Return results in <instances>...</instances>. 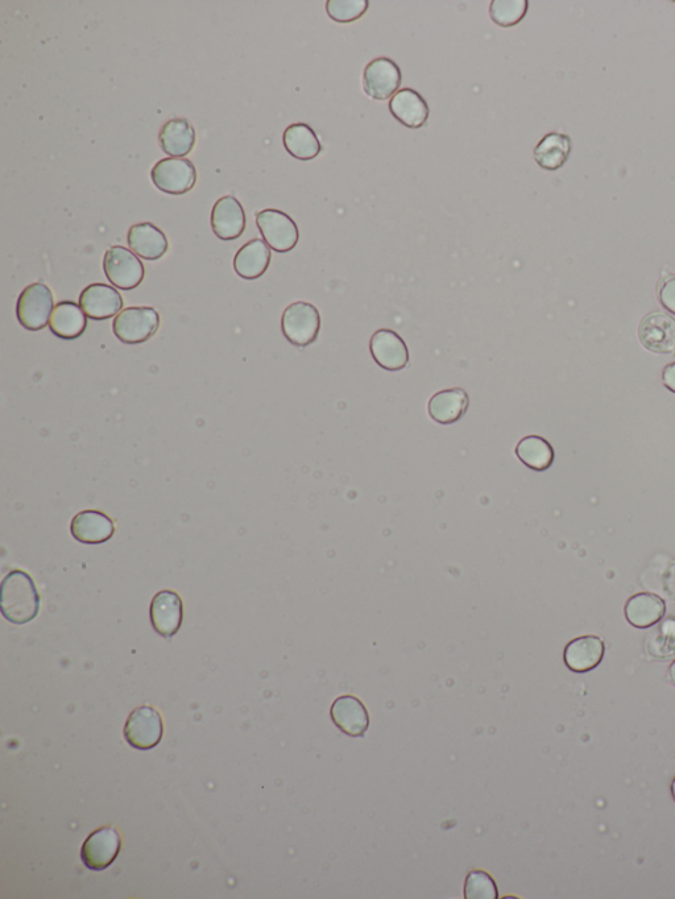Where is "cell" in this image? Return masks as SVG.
Returning a JSON list of instances; mask_svg holds the SVG:
<instances>
[{
  "label": "cell",
  "instance_id": "4316f807",
  "mask_svg": "<svg viewBox=\"0 0 675 899\" xmlns=\"http://www.w3.org/2000/svg\"><path fill=\"white\" fill-rule=\"evenodd\" d=\"M283 143L289 155L301 161L316 159L322 151L316 131L306 123L291 124L284 131Z\"/></svg>",
  "mask_w": 675,
  "mask_h": 899
},
{
  "label": "cell",
  "instance_id": "44dd1931",
  "mask_svg": "<svg viewBox=\"0 0 675 899\" xmlns=\"http://www.w3.org/2000/svg\"><path fill=\"white\" fill-rule=\"evenodd\" d=\"M625 619L637 629L654 627L666 615L665 600L650 592H640L631 596L624 607Z\"/></svg>",
  "mask_w": 675,
  "mask_h": 899
},
{
  "label": "cell",
  "instance_id": "ac0fdd59",
  "mask_svg": "<svg viewBox=\"0 0 675 899\" xmlns=\"http://www.w3.org/2000/svg\"><path fill=\"white\" fill-rule=\"evenodd\" d=\"M127 243L135 255L148 261L163 258L169 248L167 235L159 227L149 222L132 226L128 230Z\"/></svg>",
  "mask_w": 675,
  "mask_h": 899
},
{
  "label": "cell",
  "instance_id": "8fae6325",
  "mask_svg": "<svg viewBox=\"0 0 675 899\" xmlns=\"http://www.w3.org/2000/svg\"><path fill=\"white\" fill-rule=\"evenodd\" d=\"M639 339L654 354H675V319L669 314L652 312L641 319Z\"/></svg>",
  "mask_w": 675,
  "mask_h": 899
},
{
  "label": "cell",
  "instance_id": "5b68a950",
  "mask_svg": "<svg viewBox=\"0 0 675 899\" xmlns=\"http://www.w3.org/2000/svg\"><path fill=\"white\" fill-rule=\"evenodd\" d=\"M103 271L115 288L132 290L143 283L146 269L142 260L123 246H113L103 258Z\"/></svg>",
  "mask_w": 675,
  "mask_h": 899
},
{
  "label": "cell",
  "instance_id": "1f68e13d",
  "mask_svg": "<svg viewBox=\"0 0 675 899\" xmlns=\"http://www.w3.org/2000/svg\"><path fill=\"white\" fill-rule=\"evenodd\" d=\"M466 899H498L499 890L494 878L484 870H471L465 881Z\"/></svg>",
  "mask_w": 675,
  "mask_h": 899
},
{
  "label": "cell",
  "instance_id": "7a4b0ae2",
  "mask_svg": "<svg viewBox=\"0 0 675 899\" xmlns=\"http://www.w3.org/2000/svg\"><path fill=\"white\" fill-rule=\"evenodd\" d=\"M281 330L289 343L305 348L317 341L321 330V314L313 304L298 301L289 305L281 317Z\"/></svg>",
  "mask_w": 675,
  "mask_h": 899
},
{
  "label": "cell",
  "instance_id": "7402d4cb",
  "mask_svg": "<svg viewBox=\"0 0 675 899\" xmlns=\"http://www.w3.org/2000/svg\"><path fill=\"white\" fill-rule=\"evenodd\" d=\"M469 405L470 397L465 389H443L429 400L428 412L430 418L437 424L453 425L462 420Z\"/></svg>",
  "mask_w": 675,
  "mask_h": 899
},
{
  "label": "cell",
  "instance_id": "603a6c76",
  "mask_svg": "<svg viewBox=\"0 0 675 899\" xmlns=\"http://www.w3.org/2000/svg\"><path fill=\"white\" fill-rule=\"evenodd\" d=\"M159 144L165 155L184 159L196 145V130L188 119L168 120L159 132Z\"/></svg>",
  "mask_w": 675,
  "mask_h": 899
},
{
  "label": "cell",
  "instance_id": "484cf974",
  "mask_svg": "<svg viewBox=\"0 0 675 899\" xmlns=\"http://www.w3.org/2000/svg\"><path fill=\"white\" fill-rule=\"evenodd\" d=\"M570 153V136L561 134V132H550L536 145L533 157L538 167L545 171H557L569 160Z\"/></svg>",
  "mask_w": 675,
  "mask_h": 899
},
{
  "label": "cell",
  "instance_id": "e575fe53",
  "mask_svg": "<svg viewBox=\"0 0 675 899\" xmlns=\"http://www.w3.org/2000/svg\"><path fill=\"white\" fill-rule=\"evenodd\" d=\"M662 383L670 392L675 393V362L668 364L662 370Z\"/></svg>",
  "mask_w": 675,
  "mask_h": 899
},
{
  "label": "cell",
  "instance_id": "8992f818",
  "mask_svg": "<svg viewBox=\"0 0 675 899\" xmlns=\"http://www.w3.org/2000/svg\"><path fill=\"white\" fill-rule=\"evenodd\" d=\"M256 225L264 242L279 254H287L297 246L300 231L296 222L284 211L265 209L256 214Z\"/></svg>",
  "mask_w": 675,
  "mask_h": 899
},
{
  "label": "cell",
  "instance_id": "2e32d148",
  "mask_svg": "<svg viewBox=\"0 0 675 899\" xmlns=\"http://www.w3.org/2000/svg\"><path fill=\"white\" fill-rule=\"evenodd\" d=\"M331 719L339 731L351 737H363L370 727V715L362 700L353 695H343L334 700L330 708Z\"/></svg>",
  "mask_w": 675,
  "mask_h": 899
},
{
  "label": "cell",
  "instance_id": "d4e9b609",
  "mask_svg": "<svg viewBox=\"0 0 675 899\" xmlns=\"http://www.w3.org/2000/svg\"><path fill=\"white\" fill-rule=\"evenodd\" d=\"M49 327L57 338L74 341L84 335L88 327V316L76 302L62 301L53 310Z\"/></svg>",
  "mask_w": 675,
  "mask_h": 899
},
{
  "label": "cell",
  "instance_id": "d590c367",
  "mask_svg": "<svg viewBox=\"0 0 675 899\" xmlns=\"http://www.w3.org/2000/svg\"><path fill=\"white\" fill-rule=\"evenodd\" d=\"M669 679L670 682H672L675 686V661H673V664L669 666Z\"/></svg>",
  "mask_w": 675,
  "mask_h": 899
},
{
  "label": "cell",
  "instance_id": "f546056e",
  "mask_svg": "<svg viewBox=\"0 0 675 899\" xmlns=\"http://www.w3.org/2000/svg\"><path fill=\"white\" fill-rule=\"evenodd\" d=\"M528 8V0H494L490 4V18L498 27L512 28L523 22Z\"/></svg>",
  "mask_w": 675,
  "mask_h": 899
},
{
  "label": "cell",
  "instance_id": "7c38bea8",
  "mask_svg": "<svg viewBox=\"0 0 675 899\" xmlns=\"http://www.w3.org/2000/svg\"><path fill=\"white\" fill-rule=\"evenodd\" d=\"M151 624L156 633L171 641L180 631L184 620V604L175 591L164 590L155 595L149 609Z\"/></svg>",
  "mask_w": 675,
  "mask_h": 899
},
{
  "label": "cell",
  "instance_id": "ffe728a7",
  "mask_svg": "<svg viewBox=\"0 0 675 899\" xmlns=\"http://www.w3.org/2000/svg\"><path fill=\"white\" fill-rule=\"evenodd\" d=\"M70 532L82 544H105L114 536L115 524L106 513L84 511L74 516L72 525H70Z\"/></svg>",
  "mask_w": 675,
  "mask_h": 899
},
{
  "label": "cell",
  "instance_id": "e0dca14e",
  "mask_svg": "<svg viewBox=\"0 0 675 899\" xmlns=\"http://www.w3.org/2000/svg\"><path fill=\"white\" fill-rule=\"evenodd\" d=\"M606 645L598 636H582L574 638L566 645L563 661L574 673H588L602 664Z\"/></svg>",
  "mask_w": 675,
  "mask_h": 899
},
{
  "label": "cell",
  "instance_id": "ba28073f",
  "mask_svg": "<svg viewBox=\"0 0 675 899\" xmlns=\"http://www.w3.org/2000/svg\"><path fill=\"white\" fill-rule=\"evenodd\" d=\"M403 74L400 66L388 57L372 60L363 70V90L368 98L384 102L399 91Z\"/></svg>",
  "mask_w": 675,
  "mask_h": 899
},
{
  "label": "cell",
  "instance_id": "9a60e30c",
  "mask_svg": "<svg viewBox=\"0 0 675 899\" xmlns=\"http://www.w3.org/2000/svg\"><path fill=\"white\" fill-rule=\"evenodd\" d=\"M123 305L122 294L107 284H91L82 290L80 296L81 309L94 321H105L118 316Z\"/></svg>",
  "mask_w": 675,
  "mask_h": 899
},
{
  "label": "cell",
  "instance_id": "4fadbf2b",
  "mask_svg": "<svg viewBox=\"0 0 675 899\" xmlns=\"http://www.w3.org/2000/svg\"><path fill=\"white\" fill-rule=\"evenodd\" d=\"M370 351L375 363L388 372L404 370L409 363L407 343L396 331L380 329L371 337Z\"/></svg>",
  "mask_w": 675,
  "mask_h": 899
},
{
  "label": "cell",
  "instance_id": "52a82bcc",
  "mask_svg": "<svg viewBox=\"0 0 675 899\" xmlns=\"http://www.w3.org/2000/svg\"><path fill=\"white\" fill-rule=\"evenodd\" d=\"M151 180L161 192L171 196H182L196 186L197 169L188 159L168 157L160 160L152 168Z\"/></svg>",
  "mask_w": 675,
  "mask_h": 899
},
{
  "label": "cell",
  "instance_id": "6da1fadb",
  "mask_svg": "<svg viewBox=\"0 0 675 899\" xmlns=\"http://www.w3.org/2000/svg\"><path fill=\"white\" fill-rule=\"evenodd\" d=\"M2 613L14 624L30 623L40 611V595L30 575L14 570L2 582Z\"/></svg>",
  "mask_w": 675,
  "mask_h": 899
},
{
  "label": "cell",
  "instance_id": "5bb4252c",
  "mask_svg": "<svg viewBox=\"0 0 675 899\" xmlns=\"http://www.w3.org/2000/svg\"><path fill=\"white\" fill-rule=\"evenodd\" d=\"M210 223L218 239L225 242L239 239L247 225L242 203L234 196L219 198L211 210Z\"/></svg>",
  "mask_w": 675,
  "mask_h": 899
},
{
  "label": "cell",
  "instance_id": "4dcf8cb0",
  "mask_svg": "<svg viewBox=\"0 0 675 899\" xmlns=\"http://www.w3.org/2000/svg\"><path fill=\"white\" fill-rule=\"evenodd\" d=\"M368 7V0H327L326 12L334 22L349 24L362 18Z\"/></svg>",
  "mask_w": 675,
  "mask_h": 899
},
{
  "label": "cell",
  "instance_id": "277c9868",
  "mask_svg": "<svg viewBox=\"0 0 675 899\" xmlns=\"http://www.w3.org/2000/svg\"><path fill=\"white\" fill-rule=\"evenodd\" d=\"M160 327V314L149 306H132L122 310L115 317L113 331L115 337L126 345L146 343Z\"/></svg>",
  "mask_w": 675,
  "mask_h": 899
},
{
  "label": "cell",
  "instance_id": "3957f363",
  "mask_svg": "<svg viewBox=\"0 0 675 899\" xmlns=\"http://www.w3.org/2000/svg\"><path fill=\"white\" fill-rule=\"evenodd\" d=\"M55 310V297L52 290L44 283L28 285L20 293L16 304V317L26 330H44L51 321Z\"/></svg>",
  "mask_w": 675,
  "mask_h": 899
},
{
  "label": "cell",
  "instance_id": "83f0119b",
  "mask_svg": "<svg viewBox=\"0 0 675 899\" xmlns=\"http://www.w3.org/2000/svg\"><path fill=\"white\" fill-rule=\"evenodd\" d=\"M516 455L521 463L537 472L549 470L556 458L553 446L540 435H528L521 439L516 446Z\"/></svg>",
  "mask_w": 675,
  "mask_h": 899
},
{
  "label": "cell",
  "instance_id": "9c48e42d",
  "mask_svg": "<svg viewBox=\"0 0 675 899\" xmlns=\"http://www.w3.org/2000/svg\"><path fill=\"white\" fill-rule=\"evenodd\" d=\"M164 735L163 718L151 706H142L132 711L124 727V737L132 748L148 751L160 744Z\"/></svg>",
  "mask_w": 675,
  "mask_h": 899
},
{
  "label": "cell",
  "instance_id": "d6a6232c",
  "mask_svg": "<svg viewBox=\"0 0 675 899\" xmlns=\"http://www.w3.org/2000/svg\"><path fill=\"white\" fill-rule=\"evenodd\" d=\"M658 301L662 308L675 316V275H670L661 280L658 285Z\"/></svg>",
  "mask_w": 675,
  "mask_h": 899
},
{
  "label": "cell",
  "instance_id": "836d02e7",
  "mask_svg": "<svg viewBox=\"0 0 675 899\" xmlns=\"http://www.w3.org/2000/svg\"><path fill=\"white\" fill-rule=\"evenodd\" d=\"M662 591L668 598L675 600V559L669 563L662 574Z\"/></svg>",
  "mask_w": 675,
  "mask_h": 899
},
{
  "label": "cell",
  "instance_id": "8d00e7d4",
  "mask_svg": "<svg viewBox=\"0 0 675 899\" xmlns=\"http://www.w3.org/2000/svg\"><path fill=\"white\" fill-rule=\"evenodd\" d=\"M670 789H672V795H673V799H674V801H675V777H674V780H673V782H672V787H670Z\"/></svg>",
  "mask_w": 675,
  "mask_h": 899
},
{
  "label": "cell",
  "instance_id": "d6986e66",
  "mask_svg": "<svg viewBox=\"0 0 675 899\" xmlns=\"http://www.w3.org/2000/svg\"><path fill=\"white\" fill-rule=\"evenodd\" d=\"M389 111L393 118L411 130L424 127L430 115L428 103L413 89L397 91L389 101Z\"/></svg>",
  "mask_w": 675,
  "mask_h": 899
},
{
  "label": "cell",
  "instance_id": "f1b7e54d",
  "mask_svg": "<svg viewBox=\"0 0 675 899\" xmlns=\"http://www.w3.org/2000/svg\"><path fill=\"white\" fill-rule=\"evenodd\" d=\"M644 649L648 656L656 660H669L675 657V617L661 620L657 627L646 635Z\"/></svg>",
  "mask_w": 675,
  "mask_h": 899
},
{
  "label": "cell",
  "instance_id": "cb8c5ba5",
  "mask_svg": "<svg viewBox=\"0 0 675 899\" xmlns=\"http://www.w3.org/2000/svg\"><path fill=\"white\" fill-rule=\"evenodd\" d=\"M271 250L262 239H252L244 244L234 258L236 275L244 280H256L262 277L271 264Z\"/></svg>",
  "mask_w": 675,
  "mask_h": 899
},
{
  "label": "cell",
  "instance_id": "30bf717a",
  "mask_svg": "<svg viewBox=\"0 0 675 899\" xmlns=\"http://www.w3.org/2000/svg\"><path fill=\"white\" fill-rule=\"evenodd\" d=\"M122 848V836L117 828L102 827L94 831L82 845L81 859L85 867L101 872L117 860Z\"/></svg>",
  "mask_w": 675,
  "mask_h": 899
}]
</instances>
